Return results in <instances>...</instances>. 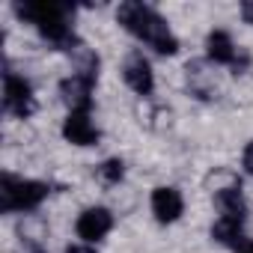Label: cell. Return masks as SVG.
<instances>
[{
	"label": "cell",
	"instance_id": "1",
	"mask_svg": "<svg viewBox=\"0 0 253 253\" xmlns=\"http://www.w3.org/2000/svg\"><path fill=\"white\" fill-rule=\"evenodd\" d=\"M116 21L128 30L131 36H137L140 42H146L149 48H155L158 54L164 57H173L179 51V39L173 36L170 24L146 3H140V0H125V3H119L116 9Z\"/></svg>",
	"mask_w": 253,
	"mask_h": 253
},
{
	"label": "cell",
	"instance_id": "2",
	"mask_svg": "<svg viewBox=\"0 0 253 253\" xmlns=\"http://www.w3.org/2000/svg\"><path fill=\"white\" fill-rule=\"evenodd\" d=\"M15 15L36 24L42 39H48L60 51H72L78 45L75 27H72L75 6L69 3H15Z\"/></svg>",
	"mask_w": 253,
	"mask_h": 253
},
{
	"label": "cell",
	"instance_id": "3",
	"mask_svg": "<svg viewBox=\"0 0 253 253\" xmlns=\"http://www.w3.org/2000/svg\"><path fill=\"white\" fill-rule=\"evenodd\" d=\"M51 194V188L45 182H33V179H15V176H3L0 179V211L12 214V211H33L45 203V197Z\"/></svg>",
	"mask_w": 253,
	"mask_h": 253
},
{
	"label": "cell",
	"instance_id": "4",
	"mask_svg": "<svg viewBox=\"0 0 253 253\" xmlns=\"http://www.w3.org/2000/svg\"><path fill=\"white\" fill-rule=\"evenodd\" d=\"M3 110H6L9 116H15V119H27V116L36 113L33 86H30L24 78L12 75L9 69H6V75H3Z\"/></svg>",
	"mask_w": 253,
	"mask_h": 253
},
{
	"label": "cell",
	"instance_id": "5",
	"mask_svg": "<svg viewBox=\"0 0 253 253\" xmlns=\"http://www.w3.org/2000/svg\"><path fill=\"white\" fill-rule=\"evenodd\" d=\"M206 54H209L211 63L229 66L232 75H241V72L250 66V57L235 48V42H232V36H229L226 30H211V33L206 36Z\"/></svg>",
	"mask_w": 253,
	"mask_h": 253
},
{
	"label": "cell",
	"instance_id": "6",
	"mask_svg": "<svg viewBox=\"0 0 253 253\" xmlns=\"http://www.w3.org/2000/svg\"><path fill=\"white\" fill-rule=\"evenodd\" d=\"M75 229H78V238H84L86 244H92V241H101L110 229H113V214H110V209H104V206H92V209H84L81 214H78V223H75Z\"/></svg>",
	"mask_w": 253,
	"mask_h": 253
},
{
	"label": "cell",
	"instance_id": "7",
	"mask_svg": "<svg viewBox=\"0 0 253 253\" xmlns=\"http://www.w3.org/2000/svg\"><path fill=\"white\" fill-rule=\"evenodd\" d=\"M92 84L95 81H89L84 75H69V78L60 81V98L69 107V113H78V110L89 113V107H92Z\"/></svg>",
	"mask_w": 253,
	"mask_h": 253
},
{
	"label": "cell",
	"instance_id": "8",
	"mask_svg": "<svg viewBox=\"0 0 253 253\" xmlns=\"http://www.w3.org/2000/svg\"><path fill=\"white\" fill-rule=\"evenodd\" d=\"M122 78H125V84H128L137 95H152V89H155L152 66H149V60H146L140 51H134V54L125 57V63H122Z\"/></svg>",
	"mask_w": 253,
	"mask_h": 253
},
{
	"label": "cell",
	"instance_id": "9",
	"mask_svg": "<svg viewBox=\"0 0 253 253\" xmlns=\"http://www.w3.org/2000/svg\"><path fill=\"white\" fill-rule=\"evenodd\" d=\"M149 203H152V214L158 223H176L185 211V200H182L179 188H167V185L155 188Z\"/></svg>",
	"mask_w": 253,
	"mask_h": 253
},
{
	"label": "cell",
	"instance_id": "10",
	"mask_svg": "<svg viewBox=\"0 0 253 253\" xmlns=\"http://www.w3.org/2000/svg\"><path fill=\"white\" fill-rule=\"evenodd\" d=\"M63 137L69 143H75V146H95L98 137H101V131L95 128V122H92L89 113L78 110V113H69L66 116V122H63Z\"/></svg>",
	"mask_w": 253,
	"mask_h": 253
},
{
	"label": "cell",
	"instance_id": "11",
	"mask_svg": "<svg viewBox=\"0 0 253 253\" xmlns=\"http://www.w3.org/2000/svg\"><path fill=\"white\" fill-rule=\"evenodd\" d=\"M185 78H188V92H191V95H197V98H203V101L214 98L217 84H214V78H211V72L206 69L203 60H191V63L185 66Z\"/></svg>",
	"mask_w": 253,
	"mask_h": 253
},
{
	"label": "cell",
	"instance_id": "12",
	"mask_svg": "<svg viewBox=\"0 0 253 253\" xmlns=\"http://www.w3.org/2000/svg\"><path fill=\"white\" fill-rule=\"evenodd\" d=\"M211 238L223 247H232V250H241L247 241H244V220L238 217H217L211 223Z\"/></svg>",
	"mask_w": 253,
	"mask_h": 253
},
{
	"label": "cell",
	"instance_id": "13",
	"mask_svg": "<svg viewBox=\"0 0 253 253\" xmlns=\"http://www.w3.org/2000/svg\"><path fill=\"white\" fill-rule=\"evenodd\" d=\"M69 57H72V63H75V72H78V75H84V78L95 81V75H98V57H95L84 42H78V45L69 51Z\"/></svg>",
	"mask_w": 253,
	"mask_h": 253
},
{
	"label": "cell",
	"instance_id": "14",
	"mask_svg": "<svg viewBox=\"0 0 253 253\" xmlns=\"http://www.w3.org/2000/svg\"><path fill=\"white\" fill-rule=\"evenodd\" d=\"M122 176H125V161L122 158H107L95 167V179L101 185H119Z\"/></svg>",
	"mask_w": 253,
	"mask_h": 253
},
{
	"label": "cell",
	"instance_id": "15",
	"mask_svg": "<svg viewBox=\"0 0 253 253\" xmlns=\"http://www.w3.org/2000/svg\"><path fill=\"white\" fill-rule=\"evenodd\" d=\"M241 167H244V170L253 176V140L244 146V155H241Z\"/></svg>",
	"mask_w": 253,
	"mask_h": 253
},
{
	"label": "cell",
	"instance_id": "16",
	"mask_svg": "<svg viewBox=\"0 0 253 253\" xmlns=\"http://www.w3.org/2000/svg\"><path fill=\"white\" fill-rule=\"evenodd\" d=\"M15 253H48V250H45V247H42L39 241H21Z\"/></svg>",
	"mask_w": 253,
	"mask_h": 253
},
{
	"label": "cell",
	"instance_id": "17",
	"mask_svg": "<svg viewBox=\"0 0 253 253\" xmlns=\"http://www.w3.org/2000/svg\"><path fill=\"white\" fill-rule=\"evenodd\" d=\"M66 253H95V250H92L89 244H69Z\"/></svg>",
	"mask_w": 253,
	"mask_h": 253
},
{
	"label": "cell",
	"instance_id": "18",
	"mask_svg": "<svg viewBox=\"0 0 253 253\" xmlns=\"http://www.w3.org/2000/svg\"><path fill=\"white\" fill-rule=\"evenodd\" d=\"M241 15H244L247 24H253V3H244V6H241Z\"/></svg>",
	"mask_w": 253,
	"mask_h": 253
},
{
	"label": "cell",
	"instance_id": "19",
	"mask_svg": "<svg viewBox=\"0 0 253 253\" xmlns=\"http://www.w3.org/2000/svg\"><path fill=\"white\" fill-rule=\"evenodd\" d=\"M238 253H253V241H247V244H244V247H241Z\"/></svg>",
	"mask_w": 253,
	"mask_h": 253
}]
</instances>
